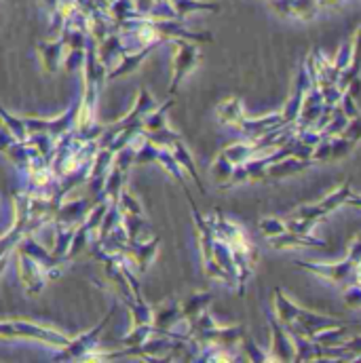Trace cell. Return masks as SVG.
Listing matches in <instances>:
<instances>
[{
	"label": "cell",
	"instance_id": "obj_7",
	"mask_svg": "<svg viewBox=\"0 0 361 363\" xmlns=\"http://www.w3.org/2000/svg\"><path fill=\"white\" fill-rule=\"evenodd\" d=\"M313 79H311V72L306 68V62H302L298 66V72H296V79H294V85H291V93L281 110V116H283V123L285 125H291L298 121V114H300V108H302V101H304V95L309 93V89L313 87Z\"/></svg>",
	"mask_w": 361,
	"mask_h": 363
},
{
	"label": "cell",
	"instance_id": "obj_15",
	"mask_svg": "<svg viewBox=\"0 0 361 363\" xmlns=\"http://www.w3.org/2000/svg\"><path fill=\"white\" fill-rule=\"evenodd\" d=\"M326 110V99H323V93L319 91L317 85H313L309 93L304 95V101H302V108H300V114H298V125L300 127H313L317 125V121L321 118Z\"/></svg>",
	"mask_w": 361,
	"mask_h": 363
},
{
	"label": "cell",
	"instance_id": "obj_40",
	"mask_svg": "<svg viewBox=\"0 0 361 363\" xmlns=\"http://www.w3.org/2000/svg\"><path fill=\"white\" fill-rule=\"evenodd\" d=\"M91 237H93V235L89 233V228H87L85 224H79V226H77V230H74V237H72L70 250H68V254H66V260H74V258H79V256L87 250Z\"/></svg>",
	"mask_w": 361,
	"mask_h": 363
},
{
	"label": "cell",
	"instance_id": "obj_18",
	"mask_svg": "<svg viewBox=\"0 0 361 363\" xmlns=\"http://www.w3.org/2000/svg\"><path fill=\"white\" fill-rule=\"evenodd\" d=\"M272 250H296V247H328L323 239H317L313 235H302V233H291L285 230L279 237L269 239Z\"/></svg>",
	"mask_w": 361,
	"mask_h": 363
},
{
	"label": "cell",
	"instance_id": "obj_25",
	"mask_svg": "<svg viewBox=\"0 0 361 363\" xmlns=\"http://www.w3.org/2000/svg\"><path fill=\"white\" fill-rule=\"evenodd\" d=\"M172 106H174V97H170L167 101L159 104L152 112H148V114L144 116V121H142V131H144L146 135H150V133H157V131L167 129V127H170V125H167V112H170Z\"/></svg>",
	"mask_w": 361,
	"mask_h": 363
},
{
	"label": "cell",
	"instance_id": "obj_23",
	"mask_svg": "<svg viewBox=\"0 0 361 363\" xmlns=\"http://www.w3.org/2000/svg\"><path fill=\"white\" fill-rule=\"evenodd\" d=\"M64 43L66 38L53 40V43H40L38 47V55L43 62V70L55 74L62 68V53H64Z\"/></svg>",
	"mask_w": 361,
	"mask_h": 363
},
{
	"label": "cell",
	"instance_id": "obj_39",
	"mask_svg": "<svg viewBox=\"0 0 361 363\" xmlns=\"http://www.w3.org/2000/svg\"><path fill=\"white\" fill-rule=\"evenodd\" d=\"M108 207H110V201L108 199H99V201H95L93 203V207L89 209V213H87V218H85V226L89 228V233L93 237H97V230H99V226H101V220H104V216H106V211H108Z\"/></svg>",
	"mask_w": 361,
	"mask_h": 363
},
{
	"label": "cell",
	"instance_id": "obj_1",
	"mask_svg": "<svg viewBox=\"0 0 361 363\" xmlns=\"http://www.w3.org/2000/svg\"><path fill=\"white\" fill-rule=\"evenodd\" d=\"M0 340H34L51 349H62L68 345V336L60 330L34 323V321H0Z\"/></svg>",
	"mask_w": 361,
	"mask_h": 363
},
{
	"label": "cell",
	"instance_id": "obj_21",
	"mask_svg": "<svg viewBox=\"0 0 361 363\" xmlns=\"http://www.w3.org/2000/svg\"><path fill=\"white\" fill-rule=\"evenodd\" d=\"M170 150L174 152V157H176V161L180 163V167L184 169V174L190 178V180L194 182V186L199 188V192L201 194H205V184L201 180V176H199V169H196V165H194V159H192V155H190V150H188V146L184 144V140H176L172 146H170Z\"/></svg>",
	"mask_w": 361,
	"mask_h": 363
},
{
	"label": "cell",
	"instance_id": "obj_50",
	"mask_svg": "<svg viewBox=\"0 0 361 363\" xmlns=\"http://www.w3.org/2000/svg\"><path fill=\"white\" fill-rule=\"evenodd\" d=\"M340 108H343V112L347 114V118L351 121V118H357L361 116V110H360V101L357 99H353L347 91H343V97H340Z\"/></svg>",
	"mask_w": 361,
	"mask_h": 363
},
{
	"label": "cell",
	"instance_id": "obj_29",
	"mask_svg": "<svg viewBox=\"0 0 361 363\" xmlns=\"http://www.w3.org/2000/svg\"><path fill=\"white\" fill-rule=\"evenodd\" d=\"M4 157H6V161L13 165V167H17L19 172H28L30 169V165H32V152H30V148H28V144L26 142H13L4 152H2Z\"/></svg>",
	"mask_w": 361,
	"mask_h": 363
},
{
	"label": "cell",
	"instance_id": "obj_30",
	"mask_svg": "<svg viewBox=\"0 0 361 363\" xmlns=\"http://www.w3.org/2000/svg\"><path fill=\"white\" fill-rule=\"evenodd\" d=\"M127 172L118 169L112 165V169L108 172L106 180H104V190H101V196L108 199V201H118V194L123 192L125 184H127Z\"/></svg>",
	"mask_w": 361,
	"mask_h": 363
},
{
	"label": "cell",
	"instance_id": "obj_11",
	"mask_svg": "<svg viewBox=\"0 0 361 363\" xmlns=\"http://www.w3.org/2000/svg\"><path fill=\"white\" fill-rule=\"evenodd\" d=\"M269 328H271V349H269L271 362H294L296 349L287 328L274 315H269Z\"/></svg>",
	"mask_w": 361,
	"mask_h": 363
},
{
	"label": "cell",
	"instance_id": "obj_13",
	"mask_svg": "<svg viewBox=\"0 0 361 363\" xmlns=\"http://www.w3.org/2000/svg\"><path fill=\"white\" fill-rule=\"evenodd\" d=\"M157 45H148V47H142V49H135L131 53H125L106 74V81H116V79H127L131 74H135L142 66V62L152 53Z\"/></svg>",
	"mask_w": 361,
	"mask_h": 363
},
{
	"label": "cell",
	"instance_id": "obj_6",
	"mask_svg": "<svg viewBox=\"0 0 361 363\" xmlns=\"http://www.w3.org/2000/svg\"><path fill=\"white\" fill-rule=\"evenodd\" d=\"M182 323H186V319L182 315V306L178 300L172 298L152 308V328L157 334H165L174 340H190L188 336L178 332Z\"/></svg>",
	"mask_w": 361,
	"mask_h": 363
},
{
	"label": "cell",
	"instance_id": "obj_14",
	"mask_svg": "<svg viewBox=\"0 0 361 363\" xmlns=\"http://www.w3.org/2000/svg\"><path fill=\"white\" fill-rule=\"evenodd\" d=\"M93 203H95V199L89 201V199H64L62 203H60V207H57V211H55V220L53 222H62V224H68V226H79V224H83L85 222V218H87V213H89V209L93 207Z\"/></svg>",
	"mask_w": 361,
	"mask_h": 363
},
{
	"label": "cell",
	"instance_id": "obj_4",
	"mask_svg": "<svg viewBox=\"0 0 361 363\" xmlns=\"http://www.w3.org/2000/svg\"><path fill=\"white\" fill-rule=\"evenodd\" d=\"M351 194H353V184L351 182H345L338 190H334L332 194H328L319 203L296 207L294 213H291V218H302V220H309V222H319V220L328 218L330 213H334L336 209H340L343 205H347V201H349Z\"/></svg>",
	"mask_w": 361,
	"mask_h": 363
},
{
	"label": "cell",
	"instance_id": "obj_48",
	"mask_svg": "<svg viewBox=\"0 0 361 363\" xmlns=\"http://www.w3.org/2000/svg\"><path fill=\"white\" fill-rule=\"evenodd\" d=\"M332 159V138H323L317 146L311 150V161L313 163H330Z\"/></svg>",
	"mask_w": 361,
	"mask_h": 363
},
{
	"label": "cell",
	"instance_id": "obj_41",
	"mask_svg": "<svg viewBox=\"0 0 361 363\" xmlns=\"http://www.w3.org/2000/svg\"><path fill=\"white\" fill-rule=\"evenodd\" d=\"M155 334V328L152 323H144V325H131V330L127 332V336L123 338V345L125 347H135L140 349L150 336Z\"/></svg>",
	"mask_w": 361,
	"mask_h": 363
},
{
	"label": "cell",
	"instance_id": "obj_36",
	"mask_svg": "<svg viewBox=\"0 0 361 363\" xmlns=\"http://www.w3.org/2000/svg\"><path fill=\"white\" fill-rule=\"evenodd\" d=\"M233 172H235V165L220 152L216 157V161L211 163V178H213V182L220 188H228V182L233 178Z\"/></svg>",
	"mask_w": 361,
	"mask_h": 363
},
{
	"label": "cell",
	"instance_id": "obj_53",
	"mask_svg": "<svg viewBox=\"0 0 361 363\" xmlns=\"http://www.w3.org/2000/svg\"><path fill=\"white\" fill-rule=\"evenodd\" d=\"M343 349L347 351L349 359H360L361 357V336H351L343 342Z\"/></svg>",
	"mask_w": 361,
	"mask_h": 363
},
{
	"label": "cell",
	"instance_id": "obj_10",
	"mask_svg": "<svg viewBox=\"0 0 361 363\" xmlns=\"http://www.w3.org/2000/svg\"><path fill=\"white\" fill-rule=\"evenodd\" d=\"M159 245H161V239L159 237H152V239H129V243L125 245L123 254L127 256V260L131 262V267L138 271V274H144L148 271V267L152 264L157 252H159Z\"/></svg>",
	"mask_w": 361,
	"mask_h": 363
},
{
	"label": "cell",
	"instance_id": "obj_44",
	"mask_svg": "<svg viewBox=\"0 0 361 363\" xmlns=\"http://www.w3.org/2000/svg\"><path fill=\"white\" fill-rule=\"evenodd\" d=\"M159 150L161 146H157L155 142L146 140L138 150H135V161L133 165L140 167V165H148V163H157V157H159Z\"/></svg>",
	"mask_w": 361,
	"mask_h": 363
},
{
	"label": "cell",
	"instance_id": "obj_43",
	"mask_svg": "<svg viewBox=\"0 0 361 363\" xmlns=\"http://www.w3.org/2000/svg\"><path fill=\"white\" fill-rule=\"evenodd\" d=\"M241 347H243V353H245L248 362H271V355L260 349V345L248 334V330H245V334L241 338Z\"/></svg>",
	"mask_w": 361,
	"mask_h": 363
},
{
	"label": "cell",
	"instance_id": "obj_9",
	"mask_svg": "<svg viewBox=\"0 0 361 363\" xmlns=\"http://www.w3.org/2000/svg\"><path fill=\"white\" fill-rule=\"evenodd\" d=\"M296 267L304 269V271L313 272L321 279H328L336 285H343V287H349L353 285V269H355V262L347 256L345 260L340 262H334V264H323V262H296Z\"/></svg>",
	"mask_w": 361,
	"mask_h": 363
},
{
	"label": "cell",
	"instance_id": "obj_31",
	"mask_svg": "<svg viewBox=\"0 0 361 363\" xmlns=\"http://www.w3.org/2000/svg\"><path fill=\"white\" fill-rule=\"evenodd\" d=\"M127 51H125V47H123V43H121V38L118 36H112V38H108L106 43H101V47H99V55H97V60L110 70L123 55H125Z\"/></svg>",
	"mask_w": 361,
	"mask_h": 363
},
{
	"label": "cell",
	"instance_id": "obj_46",
	"mask_svg": "<svg viewBox=\"0 0 361 363\" xmlns=\"http://www.w3.org/2000/svg\"><path fill=\"white\" fill-rule=\"evenodd\" d=\"M123 226L129 239H142V230L148 228V222L142 216H123Z\"/></svg>",
	"mask_w": 361,
	"mask_h": 363
},
{
	"label": "cell",
	"instance_id": "obj_57",
	"mask_svg": "<svg viewBox=\"0 0 361 363\" xmlns=\"http://www.w3.org/2000/svg\"><path fill=\"white\" fill-rule=\"evenodd\" d=\"M269 2H271V0H269Z\"/></svg>",
	"mask_w": 361,
	"mask_h": 363
},
{
	"label": "cell",
	"instance_id": "obj_26",
	"mask_svg": "<svg viewBox=\"0 0 361 363\" xmlns=\"http://www.w3.org/2000/svg\"><path fill=\"white\" fill-rule=\"evenodd\" d=\"M351 47H353L351 64H349V68H347L345 72H340V77H338V89L340 91L347 89V85H349L351 81L361 79V26L357 28V32H355V38H353Z\"/></svg>",
	"mask_w": 361,
	"mask_h": 363
},
{
	"label": "cell",
	"instance_id": "obj_28",
	"mask_svg": "<svg viewBox=\"0 0 361 363\" xmlns=\"http://www.w3.org/2000/svg\"><path fill=\"white\" fill-rule=\"evenodd\" d=\"M74 226H68V224H62V222H53V250L51 254L66 262V254L70 250V243H72V237H74Z\"/></svg>",
	"mask_w": 361,
	"mask_h": 363
},
{
	"label": "cell",
	"instance_id": "obj_33",
	"mask_svg": "<svg viewBox=\"0 0 361 363\" xmlns=\"http://www.w3.org/2000/svg\"><path fill=\"white\" fill-rule=\"evenodd\" d=\"M349 328H351V323H345V325H338V328H328V330H323V332H319V334H315L313 336V340L315 342H319L321 347H326V349H332V347H343V342L349 338Z\"/></svg>",
	"mask_w": 361,
	"mask_h": 363
},
{
	"label": "cell",
	"instance_id": "obj_17",
	"mask_svg": "<svg viewBox=\"0 0 361 363\" xmlns=\"http://www.w3.org/2000/svg\"><path fill=\"white\" fill-rule=\"evenodd\" d=\"M283 125H285V123H283L281 112H272V114L258 116V118L245 116V118L241 121V125L237 127V131H241V133H245V135H250V138L254 140V138H260V135L269 133V131L277 129V127H283Z\"/></svg>",
	"mask_w": 361,
	"mask_h": 363
},
{
	"label": "cell",
	"instance_id": "obj_19",
	"mask_svg": "<svg viewBox=\"0 0 361 363\" xmlns=\"http://www.w3.org/2000/svg\"><path fill=\"white\" fill-rule=\"evenodd\" d=\"M216 116L220 121V125L224 127H233L237 129L241 125V121L245 118V108H243V101L241 97H226L218 104L216 108Z\"/></svg>",
	"mask_w": 361,
	"mask_h": 363
},
{
	"label": "cell",
	"instance_id": "obj_42",
	"mask_svg": "<svg viewBox=\"0 0 361 363\" xmlns=\"http://www.w3.org/2000/svg\"><path fill=\"white\" fill-rule=\"evenodd\" d=\"M357 144H360V142H355V140H351V138H345V135L332 138V159H330V163H338V161L347 159V157L355 150Z\"/></svg>",
	"mask_w": 361,
	"mask_h": 363
},
{
	"label": "cell",
	"instance_id": "obj_8",
	"mask_svg": "<svg viewBox=\"0 0 361 363\" xmlns=\"http://www.w3.org/2000/svg\"><path fill=\"white\" fill-rule=\"evenodd\" d=\"M17 256V272H19V281L26 289L28 296H38L45 287H47V269L34 260L32 256L28 254H21V252H15Z\"/></svg>",
	"mask_w": 361,
	"mask_h": 363
},
{
	"label": "cell",
	"instance_id": "obj_27",
	"mask_svg": "<svg viewBox=\"0 0 361 363\" xmlns=\"http://www.w3.org/2000/svg\"><path fill=\"white\" fill-rule=\"evenodd\" d=\"M222 155L233 163V165H241L258 155H262V148L256 140H250V142H241V144H233V146H226L222 150Z\"/></svg>",
	"mask_w": 361,
	"mask_h": 363
},
{
	"label": "cell",
	"instance_id": "obj_37",
	"mask_svg": "<svg viewBox=\"0 0 361 363\" xmlns=\"http://www.w3.org/2000/svg\"><path fill=\"white\" fill-rule=\"evenodd\" d=\"M116 203H118V209L123 211V216H142V218H146V211H144L142 201L131 190H127V186L118 194V201Z\"/></svg>",
	"mask_w": 361,
	"mask_h": 363
},
{
	"label": "cell",
	"instance_id": "obj_49",
	"mask_svg": "<svg viewBox=\"0 0 361 363\" xmlns=\"http://www.w3.org/2000/svg\"><path fill=\"white\" fill-rule=\"evenodd\" d=\"M351 53H353V47H351L349 43H343L340 49H338V53H336V57L332 60V64H334V68H336L338 72H345V70L349 68V64H351Z\"/></svg>",
	"mask_w": 361,
	"mask_h": 363
},
{
	"label": "cell",
	"instance_id": "obj_32",
	"mask_svg": "<svg viewBox=\"0 0 361 363\" xmlns=\"http://www.w3.org/2000/svg\"><path fill=\"white\" fill-rule=\"evenodd\" d=\"M157 163L174 178V180L180 184L182 188H184V192H188V186H186V174H184V169L180 167V163L176 161V157H174V152L170 150V148H161L159 150V157H157Z\"/></svg>",
	"mask_w": 361,
	"mask_h": 363
},
{
	"label": "cell",
	"instance_id": "obj_35",
	"mask_svg": "<svg viewBox=\"0 0 361 363\" xmlns=\"http://www.w3.org/2000/svg\"><path fill=\"white\" fill-rule=\"evenodd\" d=\"M0 121H2V125L13 133V138L17 140V142H26L28 140V127H26V123H23V118H19L17 114H11L2 104H0Z\"/></svg>",
	"mask_w": 361,
	"mask_h": 363
},
{
	"label": "cell",
	"instance_id": "obj_56",
	"mask_svg": "<svg viewBox=\"0 0 361 363\" xmlns=\"http://www.w3.org/2000/svg\"><path fill=\"white\" fill-rule=\"evenodd\" d=\"M321 2V6H340L345 0H319Z\"/></svg>",
	"mask_w": 361,
	"mask_h": 363
},
{
	"label": "cell",
	"instance_id": "obj_38",
	"mask_svg": "<svg viewBox=\"0 0 361 363\" xmlns=\"http://www.w3.org/2000/svg\"><path fill=\"white\" fill-rule=\"evenodd\" d=\"M347 123H349L347 114L343 112L340 104H336V106L332 108V114H330V118H328V123L323 125L321 131H323L326 138H336V135H340V133L345 131Z\"/></svg>",
	"mask_w": 361,
	"mask_h": 363
},
{
	"label": "cell",
	"instance_id": "obj_24",
	"mask_svg": "<svg viewBox=\"0 0 361 363\" xmlns=\"http://www.w3.org/2000/svg\"><path fill=\"white\" fill-rule=\"evenodd\" d=\"M211 298H213V296H211L209 291H194V294H190L186 300H182L180 306L184 319H186L188 323H192L201 313H205V311L209 308Z\"/></svg>",
	"mask_w": 361,
	"mask_h": 363
},
{
	"label": "cell",
	"instance_id": "obj_16",
	"mask_svg": "<svg viewBox=\"0 0 361 363\" xmlns=\"http://www.w3.org/2000/svg\"><path fill=\"white\" fill-rule=\"evenodd\" d=\"M313 165L311 159L306 157H296V155H289V157H283L279 161L271 163L267 167V180H285V178H291L304 169H309Z\"/></svg>",
	"mask_w": 361,
	"mask_h": 363
},
{
	"label": "cell",
	"instance_id": "obj_20",
	"mask_svg": "<svg viewBox=\"0 0 361 363\" xmlns=\"http://www.w3.org/2000/svg\"><path fill=\"white\" fill-rule=\"evenodd\" d=\"M15 252H21V254H28V256H32L34 260H38L45 269H51V267H55V264H62V260H57L47 247H43L30 233L28 235H23L21 239H19V243H17V247H15Z\"/></svg>",
	"mask_w": 361,
	"mask_h": 363
},
{
	"label": "cell",
	"instance_id": "obj_34",
	"mask_svg": "<svg viewBox=\"0 0 361 363\" xmlns=\"http://www.w3.org/2000/svg\"><path fill=\"white\" fill-rule=\"evenodd\" d=\"M123 224V211L118 209V203L116 201H110V207H108V211H106V216H104V220H101V226H99V230H97V237H95V241H101V239H106L116 226H121Z\"/></svg>",
	"mask_w": 361,
	"mask_h": 363
},
{
	"label": "cell",
	"instance_id": "obj_52",
	"mask_svg": "<svg viewBox=\"0 0 361 363\" xmlns=\"http://www.w3.org/2000/svg\"><path fill=\"white\" fill-rule=\"evenodd\" d=\"M345 304L349 308H361V285H349L345 287Z\"/></svg>",
	"mask_w": 361,
	"mask_h": 363
},
{
	"label": "cell",
	"instance_id": "obj_12",
	"mask_svg": "<svg viewBox=\"0 0 361 363\" xmlns=\"http://www.w3.org/2000/svg\"><path fill=\"white\" fill-rule=\"evenodd\" d=\"M271 6L277 15L300 21H311L321 11L319 0H271Z\"/></svg>",
	"mask_w": 361,
	"mask_h": 363
},
{
	"label": "cell",
	"instance_id": "obj_5",
	"mask_svg": "<svg viewBox=\"0 0 361 363\" xmlns=\"http://www.w3.org/2000/svg\"><path fill=\"white\" fill-rule=\"evenodd\" d=\"M201 62V51L194 43L190 40H176V51H174V60H172V83L167 95L174 97L176 91L180 89V85L186 81V77L199 66Z\"/></svg>",
	"mask_w": 361,
	"mask_h": 363
},
{
	"label": "cell",
	"instance_id": "obj_47",
	"mask_svg": "<svg viewBox=\"0 0 361 363\" xmlns=\"http://www.w3.org/2000/svg\"><path fill=\"white\" fill-rule=\"evenodd\" d=\"M258 228L262 230V235H265L267 239H272V237L283 235V233L287 230V224H285L283 220H279V218H262V220L258 222Z\"/></svg>",
	"mask_w": 361,
	"mask_h": 363
},
{
	"label": "cell",
	"instance_id": "obj_55",
	"mask_svg": "<svg viewBox=\"0 0 361 363\" xmlns=\"http://www.w3.org/2000/svg\"><path fill=\"white\" fill-rule=\"evenodd\" d=\"M349 258L357 264L361 260V237H357L353 243H351V247H349Z\"/></svg>",
	"mask_w": 361,
	"mask_h": 363
},
{
	"label": "cell",
	"instance_id": "obj_2",
	"mask_svg": "<svg viewBox=\"0 0 361 363\" xmlns=\"http://www.w3.org/2000/svg\"><path fill=\"white\" fill-rule=\"evenodd\" d=\"M116 313V304H112V308L104 315L101 321H97L89 332L77 336V338H70L66 347L60 349V353L55 355L57 362H83V357L91 353L93 349H97V340H99V334L104 332V328L108 325V321L112 319V315Z\"/></svg>",
	"mask_w": 361,
	"mask_h": 363
},
{
	"label": "cell",
	"instance_id": "obj_54",
	"mask_svg": "<svg viewBox=\"0 0 361 363\" xmlns=\"http://www.w3.org/2000/svg\"><path fill=\"white\" fill-rule=\"evenodd\" d=\"M340 135L351 138V140H355V142H361V116H357V118H351V121L347 123V127H345V131H343Z\"/></svg>",
	"mask_w": 361,
	"mask_h": 363
},
{
	"label": "cell",
	"instance_id": "obj_45",
	"mask_svg": "<svg viewBox=\"0 0 361 363\" xmlns=\"http://www.w3.org/2000/svg\"><path fill=\"white\" fill-rule=\"evenodd\" d=\"M174 2L180 15L192 13V11H220V4L216 2H199V0H174Z\"/></svg>",
	"mask_w": 361,
	"mask_h": 363
},
{
	"label": "cell",
	"instance_id": "obj_51",
	"mask_svg": "<svg viewBox=\"0 0 361 363\" xmlns=\"http://www.w3.org/2000/svg\"><path fill=\"white\" fill-rule=\"evenodd\" d=\"M83 64H85V49H72L70 55L66 57L64 68L68 72H77V70H83Z\"/></svg>",
	"mask_w": 361,
	"mask_h": 363
},
{
	"label": "cell",
	"instance_id": "obj_22",
	"mask_svg": "<svg viewBox=\"0 0 361 363\" xmlns=\"http://www.w3.org/2000/svg\"><path fill=\"white\" fill-rule=\"evenodd\" d=\"M272 304H274V317H277L285 328L291 325V323L298 319V313H300V308H302V306H298L296 302H291V300L287 298V294H285L283 287H274V289H272Z\"/></svg>",
	"mask_w": 361,
	"mask_h": 363
},
{
	"label": "cell",
	"instance_id": "obj_3",
	"mask_svg": "<svg viewBox=\"0 0 361 363\" xmlns=\"http://www.w3.org/2000/svg\"><path fill=\"white\" fill-rule=\"evenodd\" d=\"M81 110V97L72 104V108L55 118H43V116H26L23 123L28 127V133H49L55 140H60L62 135L74 131L77 127V116Z\"/></svg>",
	"mask_w": 361,
	"mask_h": 363
}]
</instances>
